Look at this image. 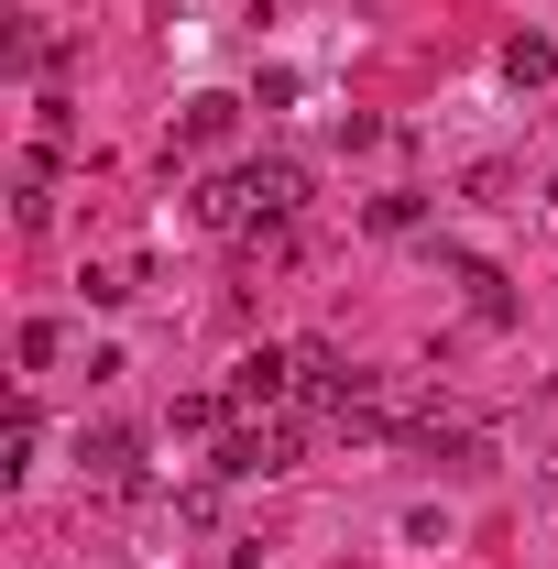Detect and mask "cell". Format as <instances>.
Wrapping results in <instances>:
<instances>
[{
  "mask_svg": "<svg viewBox=\"0 0 558 569\" xmlns=\"http://www.w3.org/2000/svg\"><path fill=\"white\" fill-rule=\"evenodd\" d=\"M187 209H198V230H230V241H241V230H252V176H198V198H187Z\"/></svg>",
  "mask_w": 558,
  "mask_h": 569,
  "instance_id": "cell-5",
  "label": "cell"
},
{
  "mask_svg": "<svg viewBox=\"0 0 558 569\" xmlns=\"http://www.w3.org/2000/svg\"><path fill=\"white\" fill-rule=\"evenodd\" d=\"M558 77V44L548 33H515V44H504V88H548Z\"/></svg>",
  "mask_w": 558,
  "mask_h": 569,
  "instance_id": "cell-7",
  "label": "cell"
},
{
  "mask_svg": "<svg viewBox=\"0 0 558 569\" xmlns=\"http://www.w3.org/2000/svg\"><path fill=\"white\" fill-rule=\"evenodd\" d=\"M548 198H558V176H548Z\"/></svg>",
  "mask_w": 558,
  "mask_h": 569,
  "instance_id": "cell-11",
  "label": "cell"
},
{
  "mask_svg": "<svg viewBox=\"0 0 558 569\" xmlns=\"http://www.w3.org/2000/svg\"><path fill=\"white\" fill-rule=\"evenodd\" d=\"M77 460H88V482H99V493H142V438H132V427H88V449H77Z\"/></svg>",
  "mask_w": 558,
  "mask_h": 569,
  "instance_id": "cell-2",
  "label": "cell"
},
{
  "mask_svg": "<svg viewBox=\"0 0 558 569\" xmlns=\"http://www.w3.org/2000/svg\"><path fill=\"white\" fill-rule=\"evenodd\" d=\"M275 471H296V417H241V427H219L209 482H275Z\"/></svg>",
  "mask_w": 558,
  "mask_h": 569,
  "instance_id": "cell-1",
  "label": "cell"
},
{
  "mask_svg": "<svg viewBox=\"0 0 558 569\" xmlns=\"http://www.w3.org/2000/svg\"><path fill=\"white\" fill-rule=\"evenodd\" d=\"M241 132V99H219V88H198L187 110H176V153H209V142Z\"/></svg>",
  "mask_w": 558,
  "mask_h": 569,
  "instance_id": "cell-6",
  "label": "cell"
},
{
  "mask_svg": "<svg viewBox=\"0 0 558 569\" xmlns=\"http://www.w3.org/2000/svg\"><path fill=\"white\" fill-rule=\"evenodd\" d=\"M241 176H252V209H263V219H296V209H307V164H296V153H252Z\"/></svg>",
  "mask_w": 558,
  "mask_h": 569,
  "instance_id": "cell-4",
  "label": "cell"
},
{
  "mask_svg": "<svg viewBox=\"0 0 558 569\" xmlns=\"http://www.w3.org/2000/svg\"><path fill=\"white\" fill-rule=\"evenodd\" d=\"M285 395H296V351H275V340H263V351L230 361V406H285Z\"/></svg>",
  "mask_w": 558,
  "mask_h": 569,
  "instance_id": "cell-3",
  "label": "cell"
},
{
  "mask_svg": "<svg viewBox=\"0 0 558 569\" xmlns=\"http://www.w3.org/2000/svg\"><path fill=\"white\" fill-rule=\"evenodd\" d=\"M165 427H176V438H219V427H230V395L198 383V395H176V406H165Z\"/></svg>",
  "mask_w": 558,
  "mask_h": 569,
  "instance_id": "cell-8",
  "label": "cell"
},
{
  "mask_svg": "<svg viewBox=\"0 0 558 569\" xmlns=\"http://www.w3.org/2000/svg\"><path fill=\"white\" fill-rule=\"evenodd\" d=\"M33 438H44V417H33V395H22V406H11V460H0V471H11V482H22V471H33Z\"/></svg>",
  "mask_w": 558,
  "mask_h": 569,
  "instance_id": "cell-10",
  "label": "cell"
},
{
  "mask_svg": "<svg viewBox=\"0 0 558 569\" xmlns=\"http://www.w3.org/2000/svg\"><path fill=\"white\" fill-rule=\"evenodd\" d=\"M56 351H67L56 318H22V329H11V361H22V372H56Z\"/></svg>",
  "mask_w": 558,
  "mask_h": 569,
  "instance_id": "cell-9",
  "label": "cell"
}]
</instances>
